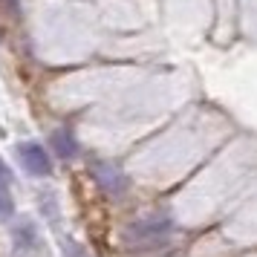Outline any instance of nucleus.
Masks as SVG:
<instances>
[{"mask_svg":"<svg viewBox=\"0 0 257 257\" xmlns=\"http://www.w3.org/2000/svg\"><path fill=\"white\" fill-rule=\"evenodd\" d=\"M90 174L95 176V182L101 185V191L110 194V197H124V194H127L130 179L121 174L113 162H101V159H95V162H90Z\"/></svg>","mask_w":257,"mask_h":257,"instance_id":"f257e3e1","label":"nucleus"},{"mask_svg":"<svg viewBox=\"0 0 257 257\" xmlns=\"http://www.w3.org/2000/svg\"><path fill=\"white\" fill-rule=\"evenodd\" d=\"M0 185H12V168H9V165L3 162V159H0Z\"/></svg>","mask_w":257,"mask_h":257,"instance_id":"0eeeda50","label":"nucleus"},{"mask_svg":"<svg viewBox=\"0 0 257 257\" xmlns=\"http://www.w3.org/2000/svg\"><path fill=\"white\" fill-rule=\"evenodd\" d=\"M52 148L58 153V159H75L78 156V139L70 127H58L52 133Z\"/></svg>","mask_w":257,"mask_h":257,"instance_id":"20e7f679","label":"nucleus"},{"mask_svg":"<svg viewBox=\"0 0 257 257\" xmlns=\"http://www.w3.org/2000/svg\"><path fill=\"white\" fill-rule=\"evenodd\" d=\"M32 240H35V228H32V222H24V225L15 228V243L21 245V248H26Z\"/></svg>","mask_w":257,"mask_h":257,"instance_id":"423d86ee","label":"nucleus"},{"mask_svg":"<svg viewBox=\"0 0 257 257\" xmlns=\"http://www.w3.org/2000/svg\"><path fill=\"white\" fill-rule=\"evenodd\" d=\"M15 153H18V159H21L26 174H32V176H49L52 174V159H49V153L44 151V145H38V142H21V145L15 148Z\"/></svg>","mask_w":257,"mask_h":257,"instance_id":"f03ea898","label":"nucleus"},{"mask_svg":"<svg viewBox=\"0 0 257 257\" xmlns=\"http://www.w3.org/2000/svg\"><path fill=\"white\" fill-rule=\"evenodd\" d=\"M12 214H15V199L9 194V188L0 185V220H9Z\"/></svg>","mask_w":257,"mask_h":257,"instance_id":"39448f33","label":"nucleus"},{"mask_svg":"<svg viewBox=\"0 0 257 257\" xmlns=\"http://www.w3.org/2000/svg\"><path fill=\"white\" fill-rule=\"evenodd\" d=\"M64 257H87L75 243H64Z\"/></svg>","mask_w":257,"mask_h":257,"instance_id":"6e6552de","label":"nucleus"},{"mask_svg":"<svg viewBox=\"0 0 257 257\" xmlns=\"http://www.w3.org/2000/svg\"><path fill=\"white\" fill-rule=\"evenodd\" d=\"M130 234L136 237V243H142V237H148L151 243H159L162 237L171 234V222L153 217V220H148V222H136V225H130Z\"/></svg>","mask_w":257,"mask_h":257,"instance_id":"7ed1b4c3","label":"nucleus"}]
</instances>
